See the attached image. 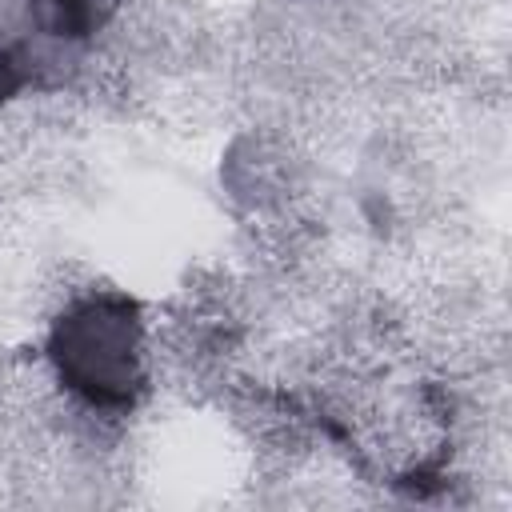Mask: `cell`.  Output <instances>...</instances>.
I'll use <instances>...</instances> for the list:
<instances>
[{"mask_svg":"<svg viewBox=\"0 0 512 512\" xmlns=\"http://www.w3.org/2000/svg\"><path fill=\"white\" fill-rule=\"evenodd\" d=\"M60 364L72 380V388L88 392L100 404L128 400L132 376H136V340L132 320L124 304H88L80 308L64 332H60Z\"/></svg>","mask_w":512,"mask_h":512,"instance_id":"1","label":"cell"},{"mask_svg":"<svg viewBox=\"0 0 512 512\" xmlns=\"http://www.w3.org/2000/svg\"><path fill=\"white\" fill-rule=\"evenodd\" d=\"M36 20L52 36H84L96 24L100 0H32Z\"/></svg>","mask_w":512,"mask_h":512,"instance_id":"2","label":"cell"}]
</instances>
